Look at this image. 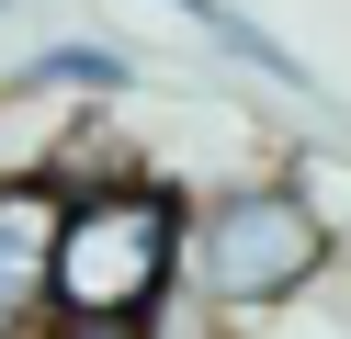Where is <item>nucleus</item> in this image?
<instances>
[{"label": "nucleus", "instance_id": "f257e3e1", "mask_svg": "<svg viewBox=\"0 0 351 339\" xmlns=\"http://www.w3.org/2000/svg\"><path fill=\"white\" fill-rule=\"evenodd\" d=\"M328 260H340V226L306 203L295 170H227V181H193V215H182V283L215 294L227 316H261V305H283V294H306Z\"/></svg>", "mask_w": 351, "mask_h": 339}, {"label": "nucleus", "instance_id": "f03ea898", "mask_svg": "<svg viewBox=\"0 0 351 339\" xmlns=\"http://www.w3.org/2000/svg\"><path fill=\"white\" fill-rule=\"evenodd\" d=\"M182 215H193V192L170 170L69 192L57 260H46V316H147L182 283Z\"/></svg>", "mask_w": 351, "mask_h": 339}, {"label": "nucleus", "instance_id": "7ed1b4c3", "mask_svg": "<svg viewBox=\"0 0 351 339\" xmlns=\"http://www.w3.org/2000/svg\"><path fill=\"white\" fill-rule=\"evenodd\" d=\"M57 215H69V192H57L46 170H12V181H0V328L46 316V260H57Z\"/></svg>", "mask_w": 351, "mask_h": 339}, {"label": "nucleus", "instance_id": "20e7f679", "mask_svg": "<svg viewBox=\"0 0 351 339\" xmlns=\"http://www.w3.org/2000/svg\"><path fill=\"white\" fill-rule=\"evenodd\" d=\"M12 90H34V102H125L136 90V57L102 45V34H57V45H34L12 68Z\"/></svg>", "mask_w": 351, "mask_h": 339}, {"label": "nucleus", "instance_id": "39448f33", "mask_svg": "<svg viewBox=\"0 0 351 339\" xmlns=\"http://www.w3.org/2000/svg\"><path fill=\"white\" fill-rule=\"evenodd\" d=\"M238 339H351V249H340L306 294H283V305L238 316Z\"/></svg>", "mask_w": 351, "mask_h": 339}, {"label": "nucleus", "instance_id": "423d86ee", "mask_svg": "<svg viewBox=\"0 0 351 339\" xmlns=\"http://www.w3.org/2000/svg\"><path fill=\"white\" fill-rule=\"evenodd\" d=\"M193 34H204L215 57H238V68H250V79H272V90H317V79H306V57H295V45H283V34H261V23L238 12V0H215V12L193 23Z\"/></svg>", "mask_w": 351, "mask_h": 339}, {"label": "nucleus", "instance_id": "0eeeda50", "mask_svg": "<svg viewBox=\"0 0 351 339\" xmlns=\"http://www.w3.org/2000/svg\"><path fill=\"white\" fill-rule=\"evenodd\" d=\"M136 328H147V339H238V316L215 305V294H193V283H170L159 305L136 316Z\"/></svg>", "mask_w": 351, "mask_h": 339}, {"label": "nucleus", "instance_id": "6e6552de", "mask_svg": "<svg viewBox=\"0 0 351 339\" xmlns=\"http://www.w3.org/2000/svg\"><path fill=\"white\" fill-rule=\"evenodd\" d=\"M46 328H57V339H147L136 316H46Z\"/></svg>", "mask_w": 351, "mask_h": 339}, {"label": "nucleus", "instance_id": "1a4fd4ad", "mask_svg": "<svg viewBox=\"0 0 351 339\" xmlns=\"http://www.w3.org/2000/svg\"><path fill=\"white\" fill-rule=\"evenodd\" d=\"M159 12H182V23H204V12H215V0H159Z\"/></svg>", "mask_w": 351, "mask_h": 339}, {"label": "nucleus", "instance_id": "9d476101", "mask_svg": "<svg viewBox=\"0 0 351 339\" xmlns=\"http://www.w3.org/2000/svg\"><path fill=\"white\" fill-rule=\"evenodd\" d=\"M0 12H12V0H0Z\"/></svg>", "mask_w": 351, "mask_h": 339}]
</instances>
